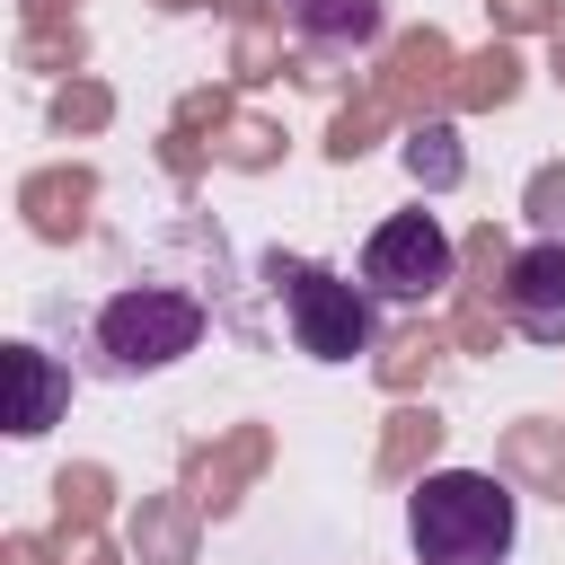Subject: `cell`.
<instances>
[{"label": "cell", "instance_id": "6da1fadb", "mask_svg": "<svg viewBox=\"0 0 565 565\" xmlns=\"http://www.w3.org/2000/svg\"><path fill=\"white\" fill-rule=\"evenodd\" d=\"M203 335H212V300L185 291V282H115V291L88 309V327H79L97 380H159V371H177Z\"/></svg>", "mask_w": 565, "mask_h": 565}, {"label": "cell", "instance_id": "7a4b0ae2", "mask_svg": "<svg viewBox=\"0 0 565 565\" xmlns=\"http://www.w3.org/2000/svg\"><path fill=\"white\" fill-rule=\"evenodd\" d=\"M406 539H415L424 565H512L521 494L494 468H433L406 494Z\"/></svg>", "mask_w": 565, "mask_h": 565}, {"label": "cell", "instance_id": "3957f363", "mask_svg": "<svg viewBox=\"0 0 565 565\" xmlns=\"http://www.w3.org/2000/svg\"><path fill=\"white\" fill-rule=\"evenodd\" d=\"M265 282H274L282 327H291V344L309 362H362L380 344V300L353 274H335L318 256H265Z\"/></svg>", "mask_w": 565, "mask_h": 565}, {"label": "cell", "instance_id": "277c9868", "mask_svg": "<svg viewBox=\"0 0 565 565\" xmlns=\"http://www.w3.org/2000/svg\"><path fill=\"white\" fill-rule=\"evenodd\" d=\"M450 274H459V238L441 230V212H388L362 238V291L380 309H424L450 291Z\"/></svg>", "mask_w": 565, "mask_h": 565}, {"label": "cell", "instance_id": "5b68a950", "mask_svg": "<svg viewBox=\"0 0 565 565\" xmlns=\"http://www.w3.org/2000/svg\"><path fill=\"white\" fill-rule=\"evenodd\" d=\"M494 300H503V327H512L521 344H565V238L512 247Z\"/></svg>", "mask_w": 565, "mask_h": 565}, {"label": "cell", "instance_id": "8992f818", "mask_svg": "<svg viewBox=\"0 0 565 565\" xmlns=\"http://www.w3.org/2000/svg\"><path fill=\"white\" fill-rule=\"evenodd\" d=\"M62 406H71V362H62L53 344L18 335V344H9V433L35 441V433L62 424Z\"/></svg>", "mask_w": 565, "mask_h": 565}, {"label": "cell", "instance_id": "52a82bcc", "mask_svg": "<svg viewBox=\"0 0 565 565\" xmlns=\"http://www.w3.org/2000/svg\"><path fill=\"white\" fill-rule=\"evenodd\" d=\"M388 9H397V0H282L291 35L318 44V53H362V44H380V35H388Z\"/></svg>", "mask_w": 565, "mask_h": 565}, {"label": "cell", "instance_id": "ba28073f", "mask_svg": "<svg viewBox=\"0 0 565 565\" xmlns=\"http://www.w3.org/2000/svg\"><path fill=\"white\" fill-rule=\"evenodd\" d=\"M406 168L433 177V185H450V177H459V132H450V124H424V132L406 141Z\"/></svg>", "mask_w": 565, "mask_h": 565}, {"label": "cell", "instance_id": "9c48e42d", "mask_svg": "<svg viewBox=\"0 0 565 565\" xmlns=\"http://www.w3.org/2000/svg\"><path fill=\"white\" fill-rule=\"evenodd\" d=\"M521 212L539 221V238H565V168H539L521 185Z\"/></svg>", "mask_w": 565, "mask_h": 565}]
</instances>
